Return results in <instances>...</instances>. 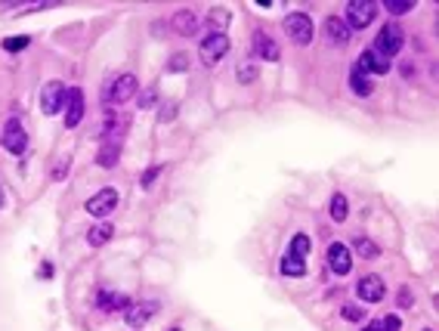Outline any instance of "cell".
Returning <instances> with one entry per match:
<instances>
[{
    "label": "cell",
    "mask_w": 439,
    "mask_h": 331,
    "mask_svg": "<svg viewBox=\"0 0 439 331\" xmlns=\"http://www.w3.org/2000/svg\"><path fill=\"white\" fill-rule=\"evenodd\" d=\"M377 16V3L375 0H350L347 3V25L352 28H368Z\"/></svg>",
    "instance_id": "1"
},
{
    "label": "cell",
    "mask_w": 439,
    "mask_h": 331,
    "mask_svg": "<svg viewBox=\"0 0 439 331\" xmlns=\"http://www.w3.org/2000/svg\"><path fill=\"white\" fill-rule=\"evenodd\" d=\"M402 44H405V35H402V28H399L396 22H390V25H384L381 28V35H377V41L371 44L381 56H387V59H393L399 50H402Z\"/></svg>",
    "instance_id": "2"
},
{
    "label": "cell",
    "mask_w": 439,
    "mask_h": 331,
    "mask_svg": "<svg viewBox=\"0 0 439 331\" xmlns=\"http://www.w3.org/2000/svg\"><path fill=\"white\" fill-rule=\"evenodd\" d=\"M285 35H288L294 44L307 47V44L312 41V19L307 16V12H291V16L285 19Z\"/></svg>",
    "instance_id": "3"
},
{
    "label": "cell",
    "mask_w": 439,
    "mask_h": 331,
    "mask_svg": "<svg viewBox=\"0 0 439 331\" xmlns=\"http://www.w3.org/2000/svg\"><path fill=\"white\" fill-rule=\"evenodd\" d=\"M3 149L12 152V155H25V149H28V134H25V127L16 118H10L3 124Z\"/></svg>",
    "instance_id": "4"
},
{
    "label": "cell",
    "mask_w": 439,
    "mask_h": 331,
    "mask_svg": "<svg viewBox=\"0 0 439 331\" xmlns=\"http://www.w3.org/2000/svg\"><path fill=\"white\" fill-rule=\"evenodd\" d=\"M226 53H229V37H226L223 31H220V35L214 31V35H208L201 41V62L204 65H217Z\"/></svg>",
    "instance_id": "5"
},
{
    "label": "cell",
    "mask_w": 439,
    "mask_h": 331,
    "mask_svg": "<svg viewBox=\"0 0 439 331\" xmlns=\"http://www.w3.org/2000/svg\"><path fill=\"white\" fill-rule=\"evenodd\" d=\"M136 96V75H130V71H124V75H118L115 81H111L109 87V102L111 105H124L127 99Z\"/></svg>",
    "instance_id": "6"
},
{
    "label": "cell",
    "mask_w": 439,
    "mask_h": 331,
    "mask_svg": "<svg viewBox=\"0 0 439 331\" xmlns=\"http://www.w3.org/2000/svg\"><path fill=\"white\" fill-rule=\"evenodd\" d=\"M155 313H158V301H130V307L124 310V319L133 328H143Z\"/></svg>",
    "instance_id": "7"
},
{
    "label": "cell",
    "mask_w": 439,
    "mask_h": 331,
    "mask_svg": "<svg viewBox=\"0 0 439 331\" xmlns=\"http://www.w3.org/2000/svg\"><path fill=\"white\" fill-rule=\"evenodd\" d=\"M65 93H69V90H65L59 81L44 84V90H41V111L44 115H56V111L65 105Z\"/></svg>",
    "instance_id": "8"
},
{
    "label": "cell",
    "mask_w": 439,
    "mask_h": 331,
    "mask_svg": "<svg viewBox=\"0 0 439 331\" xmlns=\"http://www.w3.org/2000/svg\"><path fill=\"white\" fill-rule=\"evenodd\" d=\"M118 208V189H102V192H96V195L87 202V214H93V217H109L111 211Z\"/></svg>",
    "instance_id": "9"
},
{
    "label": "cell",
    "mask_w": 439,
    "mask_h": 331,
    "mask_svg": "<svg viewBox=\"0 0 439 331\" xmlns=\"http://www.w3.org/2000/svg\"><path fill=\"white\" fill-rule=\"evenodd\" d=\"M328 267H331L334 276H347L352 269V251L343 242H334L328 248Z\"/></svg>",
    "instance_id": "10"
},
{
    "label": "cell",
    "mask_w": 439,
    "mask_h": 331,
    "mask_svg": "<svg viewBox=\"0 0 439 331\" xmlns=\"http://www.w3.org/2000/svg\"><path fill=\"white\" fill-rule=\"evenodd\" d=\"M356 294L362 297L365 303H381L384 294H387V285H384L381 276H365V279H359V285H356Z\"/></svg>",
    "instance_id": "11"
},
{
    "label": "cell",
    "mask_w": 439,
    "mask_h": 331,
    "mask_svg": "<svg viewBox=\"0 0 439 331\" xmlns=\"http://www.w3.org/2000/svg\"><path fill=\"white\" fill-rule=\"evenodd\" d=\"M359 71H365L368 78H375V75H387L390 71V59L387 56H381L375 47H368L362 53V59H359V65H356Z\"/></svg>",
    "instance_id": "12"
},
{
    "label": "cell",
    "mask_w": 439,
    "mask_h": 331,
    "mask_svg": "<svg viewBox=\"0 0 439 331\" xmlns=\"http://www.w3.org/2000/svg\"><path fill=\"white\" fill-rule=\"evenodd\" d=\"M81 118H84V93L75 87L65 93V127H78Z\"/></svg>",
    "instance_id": "13"
},
{
    "label": "cell",
    "mask_w": 439,
    "mask_h": 331,
    "mask_svg": "<svg viewBox=\"0 0 439 331\" xmlns=\"http://www.w3.org/2000/svg\"><path fill=\"white\" fill-rule=\"evenodd\" d=\"M96 307L105 310V313H124L130 307L127 294H118V291H99L96 294Z\"/></svg>",
    "instance_id": "14"
},
{
    "label": "cell",
    "mask_w": 439,
    "mask_h": 331,
    "mask_svg": "<svg viewBox=\"0 0 439 331\" xmlns=\"http://www.w3.org/2000/svg\"><path fill=\"white\" fill-rule=\"evenodd\" d=\"M174 31L183 35V37H192L198 31V16L192 10H179L174 16Z\"/></svg>",
    "instance_id": "15"
},
{
    "label": "cell",
    "mask_w": 439,
    "mask_h": 331,
    "mask_svg": "<svg viewBox=\"0 0 439 331\" xmlns=\"http://www.w3.org/2000/svg\"><path fill=\"white\" fill-rule=\"evenodd\" d=\"M254 50H257V56H260V59H266V62H278V47H276V41H272L269 35H263V31H257Z\"/></svg>",
    "instance_id": "16"
},
{
    "label": "cell",
    "mask_w": 439,
    "mask_h": 331,
    "mask_svg": "<svg viewBox=\"0 0 439 331\" xmlns=\"http://www.w3.org/2000/svg\"><path fill=\"white\" fill-rule=\"evenodd\" d=\"M325 31H328V37L334 44H350V37H352L350 25L343 22V19H337V16H331L328 22H325Z\"/></svg>",
    "instance_id": "17"
},
{
    "label": "cell",
    "mask_w": 439,
    "mask_h": 331,
    "mask_svg": "<svg viewBox=\"0 0 439 331\" xmlns=\"http://www.w3.org/2000/svg\"><path fill=\"white\" fill-rule=\"evenodd\" d=\"M118 158H121V143H105L96 155V164L99 168H115Z\"/></svg>",
    "instance_id": "18"
},
{
    "label": "cell",
    "mask_w": 439,
    "mask_h": 331,
    "mask_svg": "<svg viewBox=\"0 0 439 331\" xmlns=\"http://www.w3.org/2000/svg\"><path fill=\"white\" fill-rule=\"evenodd\" d=\"M111 235H115V226H111V223H105V220H102V223H96V226H93L90 233H87V242L93 244V248H102V244L109 242Z\"/></svg>",
    "instance_id": "19"
},
{
    "label": "cell",
    "mask_w": 439,
    "mask_h": 331,
    "mask_svg": "<svg viewBox=\"0 0 439 331\" xmlns=\"http://www.w3.org/2000/svg\"><path fill=\"white\" fill-rule=\"evenodd\" d=\"M350 87L356 90L359 96H368L371 90H375V81H368V75H365V71L352 69V71H350Z\"/></svg>",
    "instance_id": "20"
},
{
    "label": "cell",
    "mask_w": 439,
    "mask_h": 331,
    "mask_svg": "<svg viewBox=\"0 0 439 331\" xmlns=\"http://www.w3.org/2000/svg\"><path fill=\"white\" fill-rule=\"evenodd\" d=\"M282 273H285V276H291V279H297V276L307 273V263H303L301 257L285 254V257H282Z\"/></svg>",
    "instance_id": "21"
},
{
    "label": "cell",
    "mask_w": 439,
    "mask_h": 331,
    "mask_svg": "<svg viewBox=\"0 0 439 331\" xmlns=\"http://www.w3.org/2000/svg\"><path fill=\"white\" fill-rule=\"evenodd\" d=\"M347 214H350L347 195H341V192H337V195L331 198V217H334V223H343V220H347Z\"/></svg>",
    "instance_id": "22"
},
{
    "label": "cell",
    "mask_w": 439,
    "mask_h": 331,
    "mask_svg": "<svg viewBox=\"0 0 439 331\" xmlns=\"http://www.w3.org/2000/svg\"><path fill=\"white\" fill-rule=\"evenodd\" d=\"M291 257H307L310 254V235H303V233H297L294 238H291V251H288Z\"/></svg>",
    "instance_id": "23"
},
{
    "label": "cell",
    "mask_w": 439,
    "mask_h": 331,
    "mask_svg": "<svg viewBox=\"0 0 439 331\" xmlns=\"http://www.w3.org/2000/svg\"><path fill=\"white\" fill-rule=\"evenodd\" d=\"M356 251H359V257H365V260H371V257L381 254V248H377L371 238H356Z\"/></svg>",
    "instance_id": "24"
},
{
    "label": "cell",
    "mask_w": 439,
    "mask_h": 331,
    "mask_svg": "<svg viewBox=\"0 0 439 331\" xmlns=\"http://www.w3.org/2000/svg\"><path fill=\"white\" fill-rule=\"evenodd\" d=\"M28 44H31V37H6L3 41V50L6 53H22V50H28Z\"/></svg>",
    "instance_id": "25"
},
{
    "label": "cell",
    "mask_w": 439,
    "mask_h": 331,
    "mask_svg": "<svg viewBox=\"0 0 439 331\" xmlns=\"http://www.w3.org/2000/svg\"><path fill=\"white\" fill-rule=\"evenodd\" d=\"M387 10L393 12V16H402V12L415 10V0H387Z\"/></svg>",
    "instance_id": "26"
},
{
    "label": "cell",
    "mask_w": 439,
    "mask_h": 331,
    "mask_svg": "<svg viewBox=\"0 0 439 331\" xmlns=\"http://www.w3.org/2000/svg\"><path fill=\"white\" fill-rule=\"evenodd\" d=\"M377 331H402V319L393 313V316H384V319H377Z\"/></svg>",
    "instance_id": "27"
},
{
    "label": "cell",
    "mask_w": 439,
    "mask_h": 331,
    "mask_svg": "<svg viewBox=\"0 0 439 331\" xmlns=\"http://www.w3.org/2000/svg\"><path fill=\"white\" fill-rule=\"evenodd\" d=\"M226 22H229V10H223V6H217V10L210 12V25H214V28H217V35H220V28H223Z\"/></svg>",
    "instance_id": "28"
},
{
    "label": "cell",
    "mask_w": 439,
    "mask_h": 331,
    "mask_svg": "<svg viewBox=\"0 0 439 331\" xmlns=\"http://www.w3.org/2000/svg\"><path fill=\"white\" fill-rule=\"evenodd\" d=\"M341 313H343V319H350V322H362V316H365L362 307H356V303H347Z\"/></svg>",
    "instance_id": "29"
},
{
    "label": "cell",
    "mask_w": 439,
    "mask_h": 331,
    "mask_svg": "<svg viewBox=\"0 0 439 331\" xmlns=\"http://www.w3.org/2000/svg\"><path fill=\"white\" fill-rule=\"evenodd\" d=\"M254 78H257V69H254V65H238V81H242V84L254 81Z\"/></svg>",
    "instance_id": "30"
},
{
    "label": "cell",
    "mask_w": 439,
    "mask_h": 331,
    "mask_svg": "<svg viewBox=\"0 0 439 331\" xmlns=\"http://www.w3.org/2000/svg\"><path fill=\"white\" fill-rule=\"evenodd\" d=\"M161 164H158V168H149V170H145V174H143V189H149L152 186V183H155L158 180V174H161Z\"/></svg>",
    "instance_id": "31"
},
{
    "label": "cell",
    "mask_w": 439,
    "mask_h": 331,
    "mask_svg": "<svg viewBox=\"0 0 439 331\" xmlns=\"http://www.w3.org/2000/svg\"><path fill=\"white\" fill-rule=\"evenodd\" d=\"M158 102V93L155 90H145L143 96H139V109H149V105H155Z\"/></svg>",
    "instance_id": "32"
},
{
    "label": "cell",
    "mask_w": 439,
    "mask_h": 331,
    "mask_svg": "<svg viewBox=\"0 0 439 331\" xmlns=\"http://www.w3.org/2000/svg\"><path fill=\"white\" fill-rule=\"evenodd\" d=\"M168 69H170V71H183V69H186V59H183V56H174Z\"/></svg>",
    "instance_id": "33"
},
{
    "label": "cell",
    "mask_w": 439,
    "mask_h": 331,
    "mask_svg": "<svg viewBox=\"0 0 439 331\" xmlns=\"http://www.w3.org/2000/svg\"><path fill=\"white\" fill-rule=\"evenodd\" d=\"M65 168H69V161H59L56 170H53V177H56V180H62V177H65Z\"/></svg>",
    "instance_id": "34"
},
{
    "label": "cell",
    "mask_w": 439,
    "mask_h": 331,
    "mask_svg": "<svg viewBox=\"0 0 439 331\" xmlns=\"http://www.w3.org/2000/svg\"><path fill=\"white\" fill-rule=\"evenodd\" d=\"M399 301H402V307H411V291L402 288V291H399Z\"/></svg>",
    "instance_id": "35"
},
{
    "label": "cell",
    "mask_w": 439,
    "mask_h": 331,
    "mask_svg": "<svg viewBox=\"0 0 439 331\" xmlns=\"http://www.w3.org/2000/svg\"><path fill=\"white\" fill-rule=\"evenodd\" d=\"M41 276H44V279H50V276H53V267H50V263H44V267H41Z\"/></svg>",
    "instance_id": "36"
},
{
    "label": "cell",
    "mask_w": 439,
    "mask_h": 331,
    "mask_svg": "<svg viewBox=\"0 0 439 331\" xmlns=\"http://www.w3.org/2000/svg\"><path fill=\"white\" fill-rule=\"evenodd\" d=\"M3 202H6V195H3V186H0V208H3Z\"/></svg>",
    "instance_id": "37"
},
{
    "label": "cell",
    "mask_w": 439,
    "mask_h": 331,
    "mask_svg": "<svg viewBox=\"0 0 439 331\" xmlns=\"http://www.w3.org/2000/svg\"><path fill=\"white\" fill-rule=\"evenodd\" d=\"M362 331H377V322H375V325H368V328H362Z\"/></svg>",
    "instance_id": "38"
},
{
    "label": "cell",
    "mask_w": 439,
    "mask_h": 331,
    "mask_svg": "<svg viewBox=\"0 0 439 331\" xmlns=\"http://www.w3.org/2000/svg\"><path fill=\"white\" fill-rule=\"evenodd\" d=\"M174 331H179V328H174Z\"/></svg>",
    "instance_id": "39"
},
{
    "label": "cell",
    "mask_w": 439,
    "mask_h": 331,
    "mask_svg": "<svg viewBox=\"0 0 439 331\" xmlns=\"http://www.w3.org/2000/svg\"><path fill=\"white\" fill-rule=\"evenodd\" d=\"M427 331H430V328H427Z\"/></svg>",
    "instance_id": "40"
}]
</instances>
